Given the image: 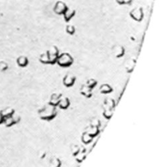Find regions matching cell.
Masks as SVG:
<instances>
[{"mask_svg": "<svg viewBox=\"0 0 167 167\" xmlns=\"http://www.w3.org/2000/svg\"><path fill=\"white\" fill-rule=\"evenodd\" d=\"M130 17L132 18L134 20L137 22H141L144 17V13L142 7H136L130 12Z\"/></svg>", "mask_w": 167, "mask_h": 167, "instance_id": "3", "label": "cell"}, {"mask_svg": "<svg viewBox=\"0 0 167 167\" xmlns=\"http://www.w3.org/2000/svg\"><path fill=\"white\" fill-rule=\"evenodd\" d=\"M1 113L5 117H12L15 114L16 111L14 109L12 108H6L4 109H1Z\"/></svg>", "mask_w": 167, "mask_h": 167, "instance_id": "17", "label": "cell"}, {"mask_svg": "<svg viewBox=\"0 0 167 167\" xmlns=\"http://www.w3.org/2000/svg\"><path fill=\"white\" fill-rule=\"evenodd\" d=\"M73 63L74 59L72 56L66 52V53L59 54L56 64H57L60 67H62V68H68L72 65Z\"/></svg>", "mask_w": 167, "mask_h": 167, "instance_id": "2", "label": "cell"}, {"mask_svg": "<svg viewBox=\"0 0 167 167\" xmlns=\"http://www.w3.org/2000/svg\"><path fill=\"white\" fill-rule=\"evenodd\" d=\"M79 151H80V148H79L78 146H73V151H72V153H73L74 155H76L77 153H79Z\"/></svg>", "mask_w": 167, "mask_h": 167, "instance_id": "27", "label": "cell"}, {"mask_svg": "<svg viewBox=\"0 0 167 167\" xmlns=\"http://www.w3.org/2000/svg\"><path fill=\"white\" fill-rule=\"evenodd\" d=\"M80 92L81 95H83L84 97L88 98V99H89V98L93 96V90L90 89L89 87H88L84 84L81 86Z\"/></svg>", "mask_w": 167, "mask_h": 167, "instance_id": "10", "label": "cell"}, {"mask_svg": "<svg viewBox=\"0 0 167 167\" xmlns=\"http://www.w3.org/2000/svg\"><path fill=\"white\" fill-rule=\"evenodd\" d=\"M135 63H136V61H135L134 60H133V59H129V60H127V61H125V68L128 73H131V72L134 70V69L135 66Z\"/></svg>", "mask_w": 167, "mask_h": 167, "instance_id": "15", "label": "cell"}, {"mask_svg": "<svg viewBox=\"0 0 167 167\" xmlns=\"http://www.w3.org/2000/svg\"><path fill=\"white\" fill-rule=\"evenodd\" d=\"M76 81V77L73 74H71V73H67L66 75H65V77L62 79V83L67 88H70V87H72L75 85Z\"/></svg>", "mask_w": 167, "mask_h": 167, "instance_id": "6", "label": "cell"}, {"mask_svg": "<svg viewBox=\"0 0 167 167\" xmlns=\"http://www.w3.org/2000/svg\"><path fill=\"white\" fill-rule=\"evenodd\" d=\"M20 121H21V117L20 116H16V115H13L12 117H5L4 120V126L6 127H11V126H14L16 124L19 123Z\"/></svg>", "mask_w": 167, "mask_h": 167, "instance_id": "8", "label": "cell"}, {"mask_svg": "<svg viewBox=\"0 0 167 167\" xmlns=\"http://www.w3.org/2000/svg\"><path fill=\"white\" fill-rule=\"evenodd\" d=\"M66 32L70 35H74L76 33V28L72 24H67L66 27Z\"/></svg>", "mask_w": 167, "mask_h": 167, "instance_id": "23", "label": "cell"}, {"mask_svg": "<svg viewBox=\"0 0 167 167\" xmlns=\"http://www.w3.org/2000/svg\"><path fill=\"white\" fill-rule=\"evenodd\" d=\"M85 132H87L91 137H93H93H95V136H97L98 134H99V132H100V129L98 128V127H95V126H89L85 131Z\"/></svg>", "mask_w": 167, "mask_h": 167, "instance_id": "16", "label": "cell"}, {"mask_svg": "<svg viewBox=\"0 0 167 167\" xmlns=\"http://www.w3.org/2000/svg\"><path fill=\"white\" fill-rule=\"evenodd\" d=\"M98 84V81L94 79V78H89L87 82H86V86L89 87L90 89L93 90V88H95V87Z\"/></svg>", "mask_w": 167, "mask_h": 167, "instance_id": "21", "label": "cell"}, {"mask_svg": "<svg viewBox=\"0 0 167 167\" xmlns=\"http://www.w3.org/2000/svg\"><path fill=\"white\" fill-rule=\"evenodd\" d=\"M104 105H105V109H114L115 107V101L113 99L107 98L104 100Z\"/></svg>", "mask_w": 167, "mask_h": 167, "instance_id": "18", "label": "cell"}, {"mask_svg": "<svg viewBox=\"0 0 167 167\" xmlns=\"http://www.w3.org/2000/svg\"><path fill=\"white\" fill-rule=\"evenodd\" d=\"M99 91H100L101 94L107 95L113 91V88L111 85L107 84V83H104V84L101 85V87H99Z\"/></svg>", "mask_w": 167, "mask_h": 167, "instance_id": "12", "label": "cell"}, {"mask_svg": "<svg viewBox=\"0 0 167 167\" xmlns=\"http://www.w3.org/2000/svg\"><path fill=\"white\" fill-rule=\"evenodd\" d=\"M8 69V64L5 61H0V72H5Z\"/></svg>", "mask_w": 167, "mask_h": 167, "instance_id": "24", "label": "cell"}, {"mask_svg": "<svg viewBox=\"0 0 167 167\" xmlns=\"http://www.w3.org/2000/svg\"><path fill=\"white\" fill-rule=\"evenodd\" d=\"M17 64L21 68H25L29 65V60L26 56H21L17 59Z\"/></svg>", "mask_w": 167, "mask_h": 167, "instance_id": "13", "label": "cell"}, {"mask_svg": "<svg viewBox=\"0 0 167 167\" xmlns=\"http://www.w3.org/2000/svg\"><path fill=\"white\" fill-rule=\"evenodd\" d=\"M61 97H62L61 93H52L51 95V96H50V99H49L48 104H49L50 105H52L54 107H57Z\"/></svg>", "mask_w": 167, "mask_h": 167, "instance_id": "9", "label": "cell"}, {"mask_svg": "<svg viewBox=\"0 0 167 167\" xmlns=\"http://www.w3.org/2000/svg\"><path fill=\"white\" fill-rule=\"evenodd\" d=\"M49 57V65H55L59 56V50L56 46H52L47 51Z\"/></svg>", "mask_w": 167, "mask_h": 167, "instance_id": "4", "label": "cell"}, {"mask_svg": "<svg viewBox=\"0 0 167 167\" xmlns=\"http://www.w3.org/2000/svg\"><path fill=\"white\" fill-rule=\"evenodd\" d=\"M76 10L68 8V10L63 14L64 20L66 22H69L74 17H75V16H76Z\"/></svg>", "mask_w": 167, "mask_h": 167, "instance_id": "14", "label": "cell"}, {"mask_svg": "<svg viewBox=\"0 0 167 167\" xmlns=\"http://www.w3.org/2000/svg\"><path fill=\"white\" fill-rule=\"evenodd\" d=\"M111 51H112L113 56H115V58H121L125 54V47L121 45H115L111 49Z\"/></svg>", "mask_w": 167, "mask_h": 167, "instance_id": "7", "label": "cell"}, {"mask_svg": "<svg viewBox=\"0 0 167 167\" xmlns=\"http://www.w3.org/2000/svg\"><path fill=\"white\" fill-rule=\"evenodd\" d=\"M39 62L43 65H49V57L48 52H44V53H42L40 56H39Z\"/></svg>", "mask_w": 167, "mask_h": 167, "instance_id": "19", "label": "cell"}, {"mask_svg": "<svg viewBox=\"0 0 167 167\" xmlns=\"http://www.w3.org/2000/svg\"><path fill=\"white\" fill-rule=\"evenodd\" d=\"M71 106V100L69 99L68 97H61L60 101H59V104L57 105L60 109H62V110H66Z\"/></svg>", "mask_w": 167, "mask_h": 167, "instance_id": "11", "label": "cell"}, {"mask_svg": "<svg viewBox=\"0 0 167 167\" xmlns=\"http://www.w3.org/2000/svg\"><path fill=\"white\" fill-rule=\"evenodd\" d=\"M113 111H114V109H104V111H103V117H105V118H107L108 120V119H110L111 117V116H112L113 114Z\"/></svg>", "mask_w": 167, "mask_h": 167, "instance_id": "22", "label": "cell"}, {"mask_svg": "<svg viewBox=\"0 0 167 167\" xmlns=\"http://www.w3.org/2000/svg\"><path fill=\"white\" fill-rule=\"evenodd\" d=\"M4 120H5V117L2 115V113H1V110H0V125L3 124V122H4Z\"/></svg>", "mask_w": 167, "mask_h": 167, "instance_id": "28", "label": "cell"}, {"mask_svg": "<svg viewBox=\"0 0 167 167\" xmlns=\"http://www.w3.org/2000/svg\"><path fill=\"white\" fill-rule=\"evenodd\" d=\"M90 126H95V127H98V128H100V126H101L100 120H98V119H97V118L93 119V120H92V121H91Z\"/></svg>", "mask_w": 167, "mask_h": 167, "instance_id": "25", "label": "cell"}, {"mask_svg": "<svg viewBox=\"0 0 167 167\" xmlns=\"http://www.w3.org/2000/svg\"><path fill=\"white\" fill-rule=\"evenodd\" d=\"M116 2L120 5H128L132 2V0H116Z\"/></svg>", "mask_w": 167, "mask_h": 167, "instance_id": "26", "label": "cell"}, {"mask_svg": "<svg viewBox=\"0 0 167 167\" xmlns=\"http://www.w3.org/2000/svg\"><path fill=\"white\" fill-rule=\"evenodd\" d=\"M38 114L41 120L49 121L53 120L56 117L57 115V109H56V107L47 104L46 105H44L43 108L39 109L38 111Z\"/></svg>", "mask_w": 167, "mask_h": 167, "instance_id": "1", "label": "cell"}, {"mask_svg": "<svg viewBox=\"0 0 167 167\" xmlns=\"http://www.w3.org/2000/svg\"><path fill=\"white\" fill-rule=\"evenodd\" d=\"M68 10L67 5L62 1H57L55 3L53 7V12L55 14L59 15V16H63L65 12Z\"/></svg>", "mask_w": 167, "mask_h": 167, "instance_id": "5", "label": "cell"}, {"mask_svg": "<svg viewBox=\"0 0 167 167\" xmlns=\"http://www.w3.org/2000/svg\"><path fill=\"white\" fill-rule=\"evenodd\" d=\"M81 140H82V142H83L84 143L88 144V143H91L92 140H93V137H91L87 132L84 131V133H83V135L81 136Z\"/></svg>", "mask_w": 167, "mask_h": 167, "instance_id": "20", "label": "cell"}]
</instances>
